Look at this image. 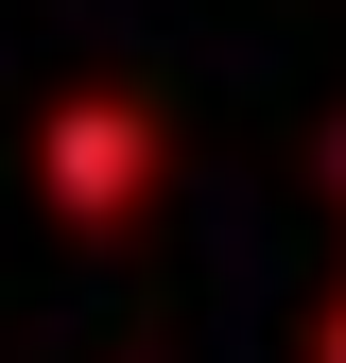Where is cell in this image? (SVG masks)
Instances as JSON below:
<instances>
[{
	"label": "cell",
	"mask_w": 346,
	"mask_h": 363,
	"mask_svg": "<svg viewBox=\"0 0 346 363\" xmlns=\"http://www.w3.org/2000/svg\"><path fill=\"white\" fill-rule=\"evenodd\" d=\"M156 191H173L156 86H52V104H35V208H52L69 242H139Z\"/></svg>",
	"instance_id": "1"
},
{
	"label": "cell",
	"mask_w": 346,
	"mask_h": 363,
	"mask_svg": "<svg viewBox=\"0 0 346 363\" xmlns=\"http://www.w3.org/2000/svg\"><path fill=\"white\" fill-rule=\"evenodd\" d=\"M312 363H346V277H329V311H312Z\"/></svg>",
	"instance_id": "2"
},
{
	"label": "cell",
	"mask_w": 346,
	"mask_h": 363,
	"mask_svg": "<svg viewBox=\"0 0 346 363\" xmlns=\"http://www.w3.org/2000/svg\"><path fill=\"white\" fill-rule=\"evenodd\" d=\"M329 208H346V121H329Z\"/></svg>",
	"instance_id": "3"
}]
</instances>
